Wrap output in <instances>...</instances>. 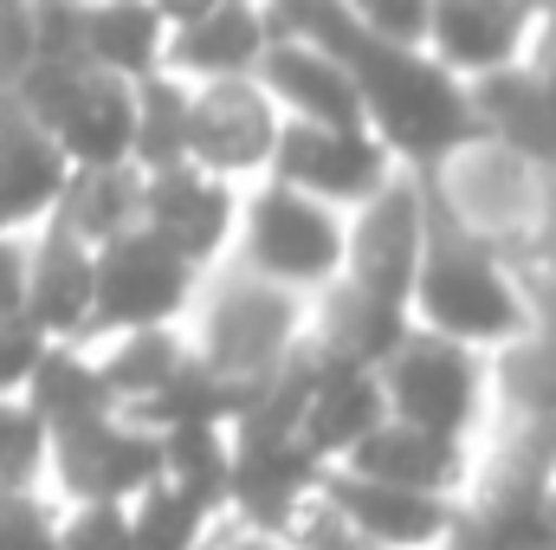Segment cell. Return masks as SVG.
Returning <instances> with one entry per match:
<instances>
[{
  "label": "cell",
  "instance_id": "6da1fadb",
  "mask_svg": "<svg viewBox=\"0 0 556 550\" xmlns=\"http://www.w3.org/2000/svg\"><path fill=\"white\" fill-rule=\"evenodd\" d=\"M337 59L350 65V78L363 91V117L389 155L440 162V155H453L479 137L472 91H459L446 65L420 59V46H389V39L356 33Z\"/></svg>",
  "mask_w": 556,
  "mask_h": 550
},
{
  "label": "cell",
  "instance_id": "7a4b0ae2",
  "mask_svg": "<svg viewBox=\"0 0 556 550\" xmlns=\"http://www.w3.org/2000/svg\"><path fill=\"white\" fill-rule=\"evenodd\" d=\"M408 311L420 317V330H440L453 343H518L531 330V311L518 285L498 273L492 247L446 208H427V247L408 285Z\"/></svg>",
  "mask_w": 556,
  "mask_h": 550
},
{
  "label": "cell",
  "instance_id": "3957f363",
  "mask_svg": "<svg viewBox=\"0 0 556 550\" xmlns=\"http://www.w3.org/2000/svg\"><path fill=\"white\" fill-rule=\"evenodd\" d=\"M188 291H194V266L137 221L117 240L91 247V324L85 330L124 337V330H149V324H175Z\"/></svg>",
  "mask_w": 556,
  "mask_h": 550
},
{
  "label": "cell",
  "instance_id": "277c9868",
  "mask_svg": "<svg viewBox=\"0 0 556 550\" xmlns=\"http://www.w3.org/2000/svg\"><path fill=\"white\" fill-rule=\"evenodd\" d=\"M382 383V409L408 427L427 434H453L466 440L472 414H479V363H472V343H453L440 330H408L389 363L376 370Z\"/></svg>",
  "mask_w": 556,
  "mask_h": 550
},
{
  "label": "cell",
  "instance_id": "5b68a950",
  "mask_svg": "<svg viewBox=\"0 0 556 550\" xmlns=\"http://www.w3.org/2000/svg\"><path fill=\"white\" fill-rule=\"evenodd\" d=\"M46 460H52L59 486L72 492V505L78 499H117V505H130L142 486L162 479V434L149 421H137V414L111 409V414L78 421V427H59L52 447H46Z\"/></svg>",
  "mask_w": 556,
  "mask_h": 550
},
{
  "label": "cell",
  "instance_id": "8992f818",
  "mask_svg": "<svg viewBox=\"0 0 556 550\" xmlns=\"http://www.w3.org/2000/svg\"><path fill=\"white\" fill-rule=\"evenodd\" d=\"M266 162H273V175L285 188H298V195H311V201H324V208L369 201V195L395 175V155L382 149V137H376L369 124L337 130V124H304V117H291V124H278Z\"/></svg>",
  "mask_w": 556,
  "mask_h": 550
},
{
  "label": "cell",
  "instance_id": "52a82bcc",
  "mask_svg": "<svg viewBox=\"0 0 556 550\" xmlns=\"http://www.w3.org/2000/svg\"><path fill=\"white\" fill-rule=\"evenodd\" d=\"M247 260L266 285H330L343 273V227L324 201L273 182L247 214Z\"/></svg>",
  "mask_w": 556,
  "mask_h": 550
},
{
  "label": "cell",
  "instance_id": "ba28073f",
  "mask_svg": "<svg viewBox=\"0 0 556 550\" xmlns=\"http://www.w3.org/2000/svg\"><path fill=\"white\" fill-rule=\"evenodd\" d=\"M233 440V473H227V505L240 512L247 532H278L298 518V505L317 492L324 479V460L298 440V434H278V427H247L233 421L227 427Z\"/></svg>",
  "mask_w": 556,
  "mask_h": 550
},
{
  "label": "cell",
  "instance_id": "9c48e42d",
  "mask_svg": "<svg viewBox=\"0 0 556 550\" xmlns=\"http://www.w3.org/2000/svg\"><path fill=\"white\" fill-rule=\"evenodd\" d=\"M420 247H427V195H420V182H408V175H389V182L363 201L356 234H343L350 285L369 291V298L408 304Z\"/></svg>",
  "mask_w": 556,
  "mask_h": 550
},
{
  "label": "cell",
  "instance_id": "30bf717a",
  "mask_svg": "<svg viewBox=\"0 0 556 550\" xmlns=\"http://www.w3.org/2000/svg\"><path fill=\"white\" fill-rule=\"evenodd\" d=\"M317 499L376 550H427L453 538V505L440 492H415V486H389V479H363L350 466L317 479Z\"/></svg>",
  "mask_w": 556,
  "mask_h": 550
},
{
  "label": "cell",
  "instance_id": "8fae6325",
  "mask_svg": "<svg viewBox=\"0 0 556 550\" xmlns=\"http://www.w3.org/2000/svg\"><path fill=\"white\" fill-rule=\"evenodd\" d=\"M278 111L260 91V78H207L201 98H188V162L207 175H247L273 155Z\"/></svg>",
  "mask_w": 556,
  "mask_h": 550
},
{
  "label": "cell",
  "instance_id": "7c38bea8",
  "mask_svg": "<svg viewBox=\"0 0 556 550\" xmlns=\"http://www.w3.org/2000/svg\"><path fill=\"white\" fill-rule=\"evenodd\" d=\"M291 357V298L285 285L266 278H240L220 304H214V324H207V363L233 383H266L278 363Z\"/></svg>",
  "mask_w": 556,
  "mask_h": 550
},
{
  "label": "cell",
  "instance_id": "4fadbf2b",
  "mask_svg": "<svg viewBox=\"0 0 556 550\" xmlns=\"http://www.w3.org/2000/svg\"><path fill=\"white\" fill-rule=\"evenodd\" d=\"M142 227L155 240H168L188 266H207L220 247H227V227H233V195L220 175L194 168V162H175V168H155L142 175Z\"/></svg>",
  "mask_w": 556,
  "mask_h": 550
},
{
  "label": "cell",
  "instance_id": "5bb4252c",
  "mask_svg": "<svg viewBox=\"0 0 556 550\" xmlns=\"http://www.w3.org/2000/svg\"><path fill=\"white\" fill-rule=\"evenodd\" d=\"M253 78H260V91H266L273 104H285V111H291V117H304V124H337V130L369 124V117H363V91H356L350 65H343V59H330V52H324V46H311V39H273V46L260 52Z\"/></svg>",
  "mask_w": 556,
  "mask_h": 550
},
{
  "label": "cell",
  "instance_id": "9a60e30c",
  "mask_svg": "<svg viewBox=\"0 0 556 550\" xmlns=\"http://www.w3.org/2000/svg\"><path fill=\"white\" fill-rule=\"evenodd\" d=\"M20 317L46 337V343H78L91 324V247L46 214V240L26 253V298Z\"/></svg>",
  "mask_w": 556,
  "mask_h": 550
},
{
  "label": "cell",
  "instance_id": "2e32d148",
  "mask_svg": "<svg viewBox=\"0 0 556 550\" xmlns=\"http://www.w3.org/2000/svg\"><path fill=\"white\" fill-rule=\"evenodd\" d=\"M538 13L525 0H433V26H427V46L440 52L433 65L446 72H498V65H518L525 59V39H531Z\"/></svg>",
  "mask_w": 556,
  "mask_h": 550
},
{
  "label": "cell",
  "instance_id": "e0dca14e",
  "mask_svg": "<svg viewBox=\"0 0 556 550\" xmlns=\"http://www.w3.org/2000/svg\"><path fill=\"white\" fill-rule=\"evenodd\" d=\"M65 175H72L65 149L39 130V117L13 91H0V234L46 221Z\"/></svg>",
  "mask_w": 556,
  "mask_h": 550
},
{
  "label": "cell",
  "instance_id": "ac0fdd59",
  "mask_svg": "<svg viewBox=\"0 0 556 550\" xmlns=\"http://www.w3.org/2000/svg\"><path fill=\"white\" fill-rule=\"evenodd\" d=\"M382 414L389 409H382L376 370L343 363V357H330V350L317 343V370H311V396H304V414H298V440L330 466V460H343Z\"/></svg>",
  "mask_w": 556,
  "mask_h": 550
},
{
  "label": "cell",
  "instance_id": "d6986e66",
  "mask_svg": "<svg viewBox=\"0 0 556 550\" xmlns=\"http://www.w3.org/2000/svg\"><path fill=\"white\" fill-rule=\"evenodd\" d=\"M337 466L363 473V479H389V486H415V492H453L466 479V447L453 434H427V427H408L395 414H382Z\"/></svg>",
  "mask_w": 556,
  "mask_h": 550
},
{
  "label": "cell",
  "instance_id": "ffe728a7",
  "mask_svg": "<svg viewBox=\"0 0 556 550\" xmlns=\"http://www.w3.org/2000/svg\"><path fill=\"white\" fill-rule=\"evenodd\" d=\"M273 46L266 7L260 0H220L188 26H168L162 72H194V78H247L260 52Z\"/></svg>",
  "mask_w": 556,
  "mask_h": 550
},
{
  "label": "cell",
  "instance_id": "44dd1931",
  "mask_svg": "<svg viewBox=\"0 0 556 550\" xmlns=\"http://www.w3.org/2000/svg\"><path fill=\"white\" fill-rule=\"evenodd\" d=\"M472 111H479V130H498L511 155H525L531 168H556V98L525 65L485 72L472 85Z\"/></svg>",
  "mask_w": 556,
  "mask_h": 550
},
{
  "label": "cell",
  "instance_id": "7402d4cb",
  "mask_svg": "<svg viewBox=\"0 0 556 550\" xmlns=\"http://www.w3.org/2000/svg\"><path fill=\"white\" fill-rule=\"evenodd\" d=\"M52 221H65L85 247H104L117 240L124 227L142 221V168L137 162H98V168H72L59 201H52Z\"/></svg>",
  "mask_w": 556,
  "mask_h": 550
},
{
  "label": "cell",
  "instance_id": "603a6c76",
  "mask_svg": "<svg viewBox=\"0 0 556 550\" xmlns=\"http://www.w3.org/2000/svg\"><path fill=\"white\" fill-rule=\"evenodd\" d=\"M168 26L149 0H85V59L111 78H149L162 72Z\"/></svg>",
  "mask_w": 556,
  "mask_h": 550
},
{
  "label": "cell",
  "instance_id": "cb8c5ba5",
  "mask_svg": "<svg viewBox=\"0 0 556 550\" xmlns=\"http://www.w3.org/2000/svg\"><path fill=\"white\" fill-rule=\"evenodd\" d=\"M26 402H33V414H39L52 434L117 409L111 389H104V376H98V363H85L78 343H46V357H39L33 376H26Z\"/></svg>",
  "mask_w": 556,
  "mask_h": 550
},
{
  "label": "cell",
  "instance_id": "d4e9b609",
  "mask_svg": "<svg viewBox=\"0 0 556 550\" xmlns=\"http://www.w3.org/2000/svg\"><path fill=\"white\" fill-rule=\"evenodd\" d=\"M162 434V479L181 486L194 505L227 512V473H233V440L220 421H175Z\"/></svg>",
  "mask_w": 556,
  "mask_h": 550
},
{
  "label": "cell",
  "instance_id": "484cf974",
  "mask_svg": "<svg viewBox=\"0 0 556 550\" xmlns=\"http://www.w3.org/2000/svg\"><path fill=\"white\" fill-rule=\"evenodd\" d=\"M408 304H389V298H369V291H337L330 304V324H324V350L343 357V363H363V370H382L389 350L408 337Z\"/></svg>",
  "mask_w": 556,
  "mask_h": 550
},
{
  "label": "cell",
  "instance_id": "4316f807",
  "mask_svg": "<svg viewBox=\"0 0 556 550\" xmlns=\"http://www.w3.org/2000/svg\"><path fill=\"white\" fill-rule=\"evenodd\" d=\"M181 337L168 330V324H149V330H124V343L98 363V376H104V389H111V402L124 414H137L175 370H181Z\"/></svg>",
  "mask_w": 556,
  "mask_h": 550
},
{
  "label": "cell",
  "instance_id": "83f0119b",
  "mask_svg": "<svg viewBox=\"0 0 556 550\" xmlns=\"http://www.w3.org/2000/svg\"><path fill=\"white\" fill-rule=\"evenodd\" d=\"M130 162L142 175L188 162V91L175 72H149L137 78V137H130Z\"/></svg>",
  "mask_w": 556,
  "mask_h": 550
},
{
  "label": "cell",
  "instance_id": "f1b7e54d",
  "mask_svg": "<svg viewBox=\"0 0 556 550\" xmlns=\"http://www.w3.org/2000/svg\"><path fill=\"white\" fill-rule=\"evenodd\" d=\"M207 518H214L207 505H194L181 486L155 479V486H142L130 499V545L137 550H201Z\"/></svg>",
  "mask_w": 556,
  "mask_h": 550
},
{
  "label": "cell",
  "instance_id": "f546056e",
  "mask_svg": "<svg viewBox=\"0 0 556 550\" xmlns=\"http://www.w3.org/2000/svg\"><path fill=\"white\" fill-rule=\"evenodd\" d=\"M46 447H52V427L33 414V402L20 396H0V486H33V473L46 466Z\"/></svg>",
  "mask_w": 556,
  "mask_h": 550
},
{
  "label": "cell",
  "instance_id": "4dcf8cb0",
  "mask_svg": "<svg viewBox=\"0 0 556 550\" xmlns=\"http://www.w3.org/2000/svg\"><path fill=\"white\" fill-rule=\"evenodd\" d=\"M59 550H137L130 545V505L117 499H78L59 525Z\"/></svg>",
  "mask_w": 556,
  "mask_h": 550
},
{
  "label": "cell",
  "instance_id": "1f68e13d",
  "mask_svg": "<svg viewBox=\"0 0 556 550\" xmlns=\"http://www.w3.org/2000/svg\"><path fill=\"white\" fill-rule=\"evenodd\" d=\"M356 13V26L369 39H389V46H427V26H433V0H343Z\"/></svg>",
  "mask_w": 556,
  "mask_h": 550
},
{
  "label": "cell",
  "instance_id": "d6a6232c",
  "mask_svg": "<svg viewBox=\"0 0 556 550\" xmlns=\"http://www.w3.org/2000/svg\"><path fill=\"white\" fill-rule=\"evenodd\" d=\"M0 550H59V518L33 499V486H0Z\"/></svg>",
  "mask_w": 556,
  "mask_h": 550
},
{
  "label": "cell",
  "instance_id": "836d02e7",
  "mask_svg": "<svg viewBox=\"0 0 556 550\" xmlns=\"http://www.w3.org/2000/svg\"><path fill=\"white\" fill-rule=\"evenodd\" d=\"M39 59L33 39V0H0V91H13L26 78V65Z\"/></svg>",
  "mask_w": 556,
  "mask_h": 550
},
{
  "label": "cell",
  "instance_id": "e575fe53",
  "mask_svg": "<svg viewBox=\"0 0 556 550\" xmlns=\"http://www.w3.org/2000/svg\"><path fill=\"white\" fill-rule=\"evenodd\" d=\"M26 298V247L13 234H0V317H13Z\"/></svg>",
  "mask_w": 556,
  "mask_h": 550
},
{
  "label": "cell",
  "instance_id": "d590c367",
  "mask_svg": "<svg viewBox=\"0 0 556 550\" xmlns=\"http://www.w3.org/2000/svg\"><path fill=\"white\" fill-rule=\"evenodd\" d=\"M525 46H531V65H525V72H531V78L556 98V7L544 13V26H531V39H525Z\"/></svg>",
  "mask_w": 556,
  "mask_h": 550
},
{
  "label": "cell",
  "instance_id": "8d00e7d4",
  "mask_svg": "<svg viewBox=\"0 0 556 550\" xmlns=\"http://www.w3.org/2000/svg\"><path fill=\"white\" fill-rule=\"evenodd\" d=\"M155 13H162V26H188V20H201L207 7H220V0H149Z\"/></svg>",
  "mask_w": 556,
  "mask_h": 550
},
{
  "label": "cell",
  "instance_id": "74e56055",
  "mask_svg": "<svg viewBox=\"0 0 556 550\" xmlns=\"http://www.w3.org/2000/svg\"><path fill=\"white\" fill-rule=\"evenodd\" d=\"M227 550H291V545H278L273 532H247V538H233Z\"/></svg>",
  "mask_w": 556,
  "mask_h": 550
},
{
  "label": "cell",
  "instance_id": "f35d334b",
  "mask_svg": "<svg viewBox=\"0 0 556 550\" xmlns=\"http://www.w3.org/2000/svg\"><path fill=\"white\" fill-rule=\"evenodd\" d=\"M538 505H544V525H551V538H556V479L538 486Z\"/></svg>",
  "mask_w": 556,
  "mask_h": 550
}]
</instances>
